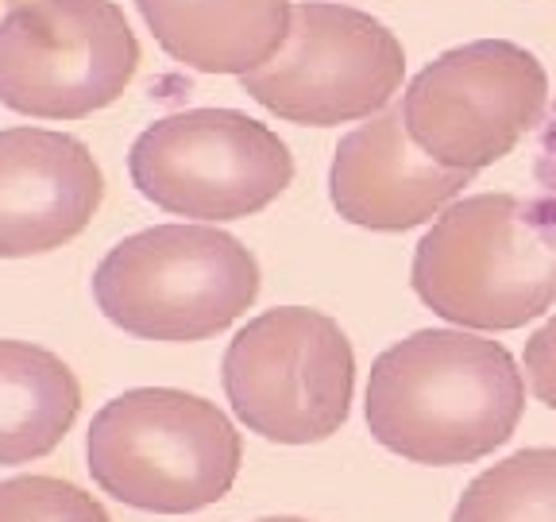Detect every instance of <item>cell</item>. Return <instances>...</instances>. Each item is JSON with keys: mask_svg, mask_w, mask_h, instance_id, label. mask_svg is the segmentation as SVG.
Masks as SVG:
<instances>
[{"mask_svg": "<svg viewBox=\"0 0 556 522\" xmlns=\"http://www.w3.org/2000/svg\"><path fill=\"white\" fill-rule=\"evenodd\" d=\"M139 66L116 0H20L0 20V104L35 121L109 109Z\"/></svg>", "mask_w": 556, "mask_h": 522, "instance_id": "6", "label": "cell"}, {"mask_svg": "<svg viewBox=\"0 0 556 522\" xmlns=\"http://www.w3.org/2000/svg\"><path fill=\"white\" fill-rule=\"evenodd\" d=\"M526 380L498 340L468 330H421L375 360L367 426L417 464H468L518 430Z\"/></svg>", "mask_w": 556, "mask_h": 522, "instance_id": "1", "label": "cell"}, {"mask_svg": "<svg viewBox=\"0 0 556 522\" xmlns=\"http://www.w3.org/2000/svg\"><path fill=\"white\" fill-rule=\"evenodd\" d=\"M104 178L81 139L54 128L0 132V260L62 248L93 221Z\"/></svg>", "mask_w": 556, "mask_h": 522, "instance_id": "11", "label": "cell"}, {"mask_svg": "<svg viewBox=\"0 0 556 522\" xmlns=\"http://www.w3.org/2000/svg\"><path fill=\"white\" fill-rule=\"evenodd\" d=\"M0 522H113L78 484L51 476H16L0 484Z\"/></svg>", "mask_w": 556, "mask_h": 522, "instance_id": "15", "label": "cell"}, {"mask_svg": "<svg viewBox=\"0 0 556 522\" xmlns=\"http://www.w3.org/2000/svg\"><path fill=\"white\" fill-rule=\"evenodd\" d=\"M402 78L406 51L382 20L348 4L302 0L290 12L282 47L240 82L267 113L329 128L387 109Z\"/></svg>", "mask_w": 556, "mask_h": 522, "instance_id": "8", "label": "cell"}, {"mask_svg": "<svg viewBox=\"0 0 556 522\" xmlns=\"http://www.w3.org/2000/svg\"><path fill=\"white\" fill-rule=\"evenodd\" d=\"M260 522H305V519H260Z\"/></svg>", "mask_w": 556, "mask_h": 522, "instance_id": "17", "label": "cell"}, {"mask_svg": "<svg viewBox=\"0 0 556 522\" xmlns=\"http://www.w3.org/2000/svg\"><path fill=\"white\" fill-rule=\"evenodd\" d=\"M545 101L548 74L538 54L510 39H476L429 62L399 109L429 156L476 174L510 156Z\"/></svg>", "mask_w": 556, "mask_h": 522, "instance_id": "9", "label": "cell"}, {"mask_svg": "<svg viewBox=\"0 0 556 522\" xmlns=\"http://www.w3.org/2000/svg\"><path fill=\"white\" fill-rule=\"evenodd\" d=\"M260 295V263L213 225H155L128 236L93 275L101 313L143 340H205Z\"/></svg>", "mask_w": 556, "mask_h": 522, "instance_id": "4", "label": "cell"}, {"mask_svg": "<svg viewBox=\"0 0 556 522\" xmlns=\"http://www.w3.org/2000/svg\"><path fill=\"white\" fill-rule=\"evenodd\" d=\"M471 183V171L429 156L406 128L402 109L367 116L337 144L329 171L332 206L375 233H402L444 213Z\"/></svg>", "mask_w": 556, "mask_h": 522, "instance_id": "10", "label": "cell"}, {"mask_svg": "<svg viewBox=\"0 0 556 522\" xmlns=\"http://www.w3.org/2000/svg\"><path fill=\"white\" fill-rule=\"evenodd\" d=\"M86 452L109 496L155 514L217 504L240 472V434L225 410L174 387H136L104 402Z\"/></svg>", "mask_w": 556, "mask_h": 522, "instance_id": "3", "label": "cell"}, {"mask_svg": "<svg viewBox=\"0 0 556 522\" xmlns=\"http://www.w3.org/2000/svg\"><path fill=\"white\" fill-rule=\"evenodd\" d=\"M78 407V380L54 352L0 340V464L47 457L74 426Z\"/></svg>", "mask_w": 556, "mask_h": 522, "instance_id": "13", "label": "cell"}, {"mask_svg": "<svg viewBox=\"0 0 556 522\" xmlns=\"http://www.w3.org/2000/svg\"><path fill=\"white\" fill-rule=\"evenodd\" d=\"M356 357L329 313L282 306L243 325L225 352V395L252 434L313 445L344 426Z\"/></svg>", "mask_w": 556, "mask_h": 522, "instance_id": "5", "label": "cell"}, {"mask_svg": "<svg viewBox=\"0 0 556 522\" xmlns=\"http://www.w3.org/2000/svg\"><path fill=\"white\" fill-rule=\"evenodd\" d=\"M452 522H556V449L514 452L468 484Z\"/></svg>", "mask_w": 556, "mask_h": 522, "instance_id": "14", "label": "cell"}, {"mask_svg": "<svg viewBox=\"0 0 556 522\" xmlns=\"http://www.w3.org/2000/svg\"><path fill=\"white\" fill-rule=\"evenodd\" d=\"M526 380L530 391L556 410V318H548L526 345Z\"/></svg>", "mask_w": 556, "mask_h": 522, "instance_id": "16", "label": "cell"}, {"mask_svg": "<svg viewBox=\"0 0 556 522\" xmlns=\"http://www.w3.org/2000/svg\"><path fill=\"white\" fill-rule=\"evenodd\" d=\"M417 298L460 330H518L556 302V236L526 201H452L414 256Z\"/></svg>", "mask_w": 556, "mask_h": 522, "instance_id": "2", "label": "cell"}, {"mask_svg": "<svg viewBox=\"0 0 556 522\" xmlns=\"http://www.w3.org/2000/svg\"><path fill=\"white\" fill-rule=\"evenodd\" d=\"M170 59L201 74H252L282 47L290 0H136Z\"/></svg>", "mask_w": 556, "mask_h": 522, "instance_id": "12", "label": "cell"}, {"mask_svg": "<svg viewBox=\"0 0 556 522\" xmlns=\"http://www.w3.org/2000/svg\"><path fill=\"white\" fill-rule=\"evenodd\" d=\"M136 190L166 213L236 221L267 209L294 178L290 148L236 109H186L163 116L131 144Z\"/></svg>", "mask_w": 556, "mask_h": 522, "instance_id": "7", "label": "cell"}]
</instances>
